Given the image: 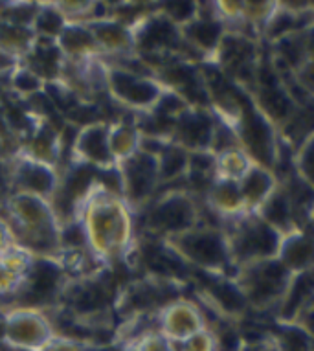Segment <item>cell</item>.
<instances>
[{"mask_svg":"<svg viewBox=\"0 0 314 351\" xmlns=\"http://www.w3.org/2000/svg\"><path fill=\"white\" fill-rule=\"evenodd\" d=\"M77 223L85 234L86 250L99 267L110 269L136 250V213L123 197L99 182L81 204Z\"/></svg>","mask_w":314,"mask_h":351,"instance_id":"obj_1","label":"cell"},{"mask_svg":"<svg viewBox=\"0 0 314 351\" xmlns=\"http://www.w3.org/2000/svg\"><path fill=\"white\" fill-rule=\"evenodd\" d=\"M136 217H142V234L156 241H166L199 226L204 221V206L186 186H171L158 191Z\"/></svg>","mask_w":314,"mask_h":351,"instance_id":"obj_2","label":"cell"},{"mask_svg":"<svg viewBox=\"0 0 314 351\" xmlns=\"http://www.w3.org/2000/svg\"><path fill=\"white\" fill-rule=\"evenodd\" d=\"M182 259L189 271L235 278L237 269L232 261L226 232L221 226L200 223L180 236L162 241Z\"/></svg>","mask_w":314,"mask_h":351,"instance_id":"obj_3","label":"cell"},{"mask_svg":"<svg viewBox=\"0 0 314 351\" xmlns=\"http://www.w3.org/2000/svg\"><path fill=\"white\" fill-rule=\"evenodd\" d=\"M223 228L228 236L235 269L256 261L276 259L280 254L283 234L276 230L274 226H270L257 213H243L239 217L224 223Z\"/></svg>","mask_w":314,"mask_h":351,"instance_id":"obj_4","label":"cell"},{"mask_svg":"<svg viewBox=\"0 0 314 351\" xmlns=\"http://www.w3.org/2000/svg\"><path fill=\"white\" fill-rule=\"evenodd\" d=\"M164 93L166 86L154 75L105 63V96L121 112H131L134 116L149 114Z\"/></svg>","mask_w":314,"mask_h":351,"instance_id":"obj_5","label":"cell"},{"mask_svg":"<svg viewBox=\"0 0 314 351\" xmlns=\"http://www.w3.org/2000/svg\"><path fill=\"white\" fill-rule=\"evenodd\" d=\"M292 274L281 265L280 259H265L237 269L235 283L239 285L252 311H278Z\"/></svg>","mask_w":314,"mask_h":351,"instance_id":"obj_6","label":"cell"},{"mask_svg":"<svg viewBox=\"0 0 314 351\" xmlns=\"http://www.w3.org/2000/svg\"><path fill=\"white\" fill-rule=\"evenodd\" d=\"M58 337L46 309L13 305L2 313L0 342L8 350L45 351Z\"/></svg>","mask_w":314,"mask_h":351,"instance_id":"obj_7","label":"cell"},{"mask_svg":"<svg viewBox=\"0 0 314 351\" xmlns=\"http://www.w3.org/2000/svg\"><path fill=\"white\" fill-rule=\"evenodd\" d=\"M116 167L120 173L123 201L132 208V212L140 213L162 190L158 158L145 151H138Z\"/></svg>","mask_w":314,"mask_h":351,"instance_id":"obj_8","label":"cell"},{"mask_svg":"<svg viewBox=\"0 0 314 351\" xmlns=\"http://www.w3.org/2000/svg\"><path fill=\"white\" fill-rule=\"evenodd\" d=\"M10 177H12V191L51 201L59 188L61 171L58 167H51L43 162L32 160L21 153H15L10 158Z\"/></svg>","mask_w":314,"mask_h":351,"instance_id":"obj_9","label":"cell"},{"mask_svg":"<svg viewBox=\"0 0 314 351\" xmlns=\"http://www.w3.org/2000/svg\"><path fill=\"white\" fill-rule=\"evenodd\" d=\"M210 328L199 304L191 300L177 298L156 313V329L173 344H182L189 337Z\"/></svg>","mask_w":314,"mask_h":351,"instance_id":"obj_10","label":"cell"},{"mask_svg":"<svg viewBox=\"0 0 314 351\" xmlns=\"http://www.w3.org/2000/svg\"><path fill=\"white\" fill-rule=\"evenodd\" d=\"M69 162L86 164L97 171L116 167L109 144V121H96L90 125L80 127L70 147Z\"/></svg>","mask_w":314,"mask_h":351,"instance_id":"obj_11","label":"cell"},{"mask_svg":"<svg viewBox=\"0 0 314 351\" xmlns=\"http://www.w3.org/2000/svg\"><path fill=\"white\" fill-rule=\"evenodd\" d=\"M215 114L210 107H195L189 105L182 114L178 116L173 129V142L182 145L189 153H204L212 151L213 131H215Z\"/></svg>","mask_w":314,"mask_h":351,"instance_id":"obj_12","label":"cell"},{"mask_svg":"<svg viewBox=\"0 0 314 351\" xmlns=\"http://www.w3.org/2000/svg\"><path fill=\"white\" fill-rule=\"evenodd\" d=\"M88 24L97 47L103 53V61H118L136 56L134 50V35L132 28L116 19H101Z\"/></svg>","mask_w":314,"mask_h":351,"instance_id":"obj_13","label":"cell"},{"mask_svg":"<svg viewBox=\"0 0 314 351\" xmlns=\"http://www.w3.org/2000/svg\"><path fill=\"white\" fill-rule=\"evenodd\" d=\"M58 47L69 63L83 64L103 59L101 50L97 47L88 24L85 23H69L58 39Z\"/></svg>","mask_w":314,"mask_h":351,"instance_id":"obj_14","label":"cell"},{"mask_svg":"<svg viewBox=\"0 0 314 351\" xmlns=\"http://www.w3.org/2000/svg\"><path fill=\"white\" fill-rule=\"evenodd\" d=\"M280 184L278 175L272 169L254 164L246 171V175L239 180V191L245 210L250 213H256L259 208L263 206L274 190Z\"/></svg>","mask_w":314,"mask_h":351,"instance_id":"obj_15","label":"cell"},{"mask_svg":"<svg viewBox=\"0 0 314 351\" xmlns=\"http://www.w3.org/2000/svg\"><path fill=\"white\" fill-rule=\"evenodd\" d=\"M280 263L291 274L314 269V234L309 230H294L283 236L280 254Z\"/></svg>","mask_w":314,"mask_h":351,"instance_id":"obj_16","label":"cell"},{"mask_svg":"<svg viewBox=\"0 0 314 351\" xmlns=\"http://www.w3.org/2000/svg\"><path fill=\"white\" fill-rule=\"evenodd\" d=\"M140 142L142 133L136 125V116L123 112L120 118L109 121V144L116 166L136 155L140 151Z\"/></svg>","mask_w":314,"mask_h":351,"instance_id":"obj_17","label":"cell"},{"mask_svg":"<svg viewBox=\"0 0 314 351\" xmlns=\"http://www.w3.org/2000/svg\"><path fill=\"white\" fill-rule=\"evenodd\" d=\"M156 158H158V173H160L162 188H166V186L171 188L178 182H182L186 186L189 151H186L182 145L175 144V142H167Z\"/></svg>","mask_w":314,"mask_h":351,"instance_id":"obj_18","label":"cell"},{"mask_svg":"<svg viewBox=\"0 0 314 351\" xmlns=\"http://www.w3.org/2000/svg\"><path fill=\"white\" fill-rule=\"evenodd\" d=\"M34 28L19 26V24L0 21V52L8 58L15 59L17 63H23L28 58L35 45Z\"/></svg>","mask_w":314,"mask_h":351,"instance_id":"obj_19","label":"cell"},{"mask_svg":"<svg viewBox=\"0 0 314 351\" xmlns=\"http://www.w3.org/2000/svg\"><path fill=\"white\" fill-rule=\"evenodd\" d=\"M67 26H69V19L64 17V13L59 10L56 2H45V4L39 2V12L34 21V32L37 37L58 40Z\"/></svg>","mask_w":314,"mask_h":351,"instance_id":"obj_20","label":"cell"},{"mask_svg":"<svg viewBox=\"0 0 314 351\" xmlns=\"http://www.w3.org/2000/svg\"><path fill=\"white\" fill-rule=\"evenodd\" d=\"M278 333L270 339L278 351H313L314 337L300 324L278 322Z\"/></svg>","mask_w":314,"mask_h":351,"instance_id":"obj_21","label":"cell"},{"mask_svg":"<svg viewBox=\"0 0 314 351\" xmlns=\"http://www.w3.org/2000/svg\"><path fill=\"white\" fill-rule=\"evenodd\" d=\"M256 162L246 155L241 147L223 151L215 155V167H217V179L235 180L239 182L246 175V171L254 166Z\"/></svg>","mask_w":314,"mask_h":351,"instance_id":"obj_22","label":"cell"},{"mask_svg":"<svg viewBox=\"0 0 314 351\" xmlns=\"http://www.w3.org/2000/svg\"><path fill=\"white\" fill-rule=\"evenodd\" d=\"M45 81L40 80L39 75L35 74L34 70L29 69L28 64L19 63L12 70L10 75V90H12V98L26 101V99L34 98L37 94L45 90Z\"/></svg>","mask_w":314,"mask_h":351,"instance_id":"obj_23","label":"cell"},{"mask_svg":"<svg viewBox=\"0 0 314 351\" xmlns=\"http://www.w3.org/2000/svg\"><path fill=\"white\" fill-rule=\"evenodd\" d=\"M291 166L298 177L314 190V134L292 153Z\"/></svg>","mask_w":314,"mask_h":351,"instance_id":"obj_24","label":"cell"},{"mask_svg":"<svg viewBox=\"0 0 314 351\" xmlns=\"http://www.w3.org/2000/svg\"><path fill=\"white\" fill-rule=\"evenodd\" d=\"M158 10L173 24H177L178 28L199 17V2H166V4H158Z\"/></svg>","mask_w":314,"mask_h":351,"instance_id":"obj_25","label":"cell"},{"mask_svg":"<svg viewBox=\"0 0 314 351\" xmlns=\"http://www.w3.org/2000/svg\"><path fill=\"white\" fill-rule=\"evenodd\" d=\"M26 278L13 272L8 265L0 261V300H15L17 293L23 287Z\"/></svg>","mask_w":314,"mask_h":351,"instance_id":"obj_26","label":"cell"},{"mask_svg":"<svg viewBox=\"0 0 314 351\" xmlns=\"http://www.w3.org/2000/svg\"><path fill=\"white\" fill-rule=\"evenodd\" d=\"M177 348L178 351H217L215 337H213V331L210 328L189 337L188 340H184L182 344H177Z\"/></svg>","mask_w":314,"mask_h":351,"instance_id":"obj_27","label":"cell"},{"mask_svg":"<svg viewBox=\"0 0 314 351\" xmlns=\"http://www.w3.org/2000/svg\"><path fill=\"white\" fill-rule=\"evenodd\" d=\"M15 243H17V239H15L12 226L6 221V217L0 213V256L6 252L8 248L13 247Z\"/></svg>","mask_w":314,"mask_h":351,"instance_id":"obj_28","label":"cell"},{"mask_svg":"<svg viewBox=\"0 0 314 351\" xmlns=\"http://www.w3.org/2000/svg\"><path fill=\"white\" fill-rule=\"evenodd\" d=\"M303 43H305V48H307L309 61H314V23H311L305 29H302Z\"/></svg>","mask_w":314,"mask_h":351,"instance_id":"obj_29","label":"cell"}]
</instances>
